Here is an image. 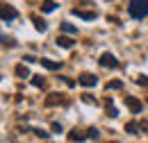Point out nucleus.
<instances>
[{"instance_id": "nucleus-17", "label": "nucleus", "mask_w": 148, "mask_h": 143, "mask_svg": "<svg viewBox=\"0 0 148 143\" xmlns=\"http://www.w3.org/2000/svg\"><path fill=\"white\" fill-rule=\"evenodd\" d=\"M98 136H100L98 129H89V134H87V139H98Z\"/></svg>"}, {"instance_id": "nucleus-16", "label": "nucleus", "mask_w": 148, "mask_h": 143, "mask_svg": "<svg viewBox=\"0 0 148 143\" xmlns=\"http://www.w3.org/2000/svg\"><path fill=\"white\" fill-rule=\"evenodd\" d=\"M34 134L41 136V139H50V134H48V132H43V129H34Z\"/></svg>"}, {"instance_id": "nucleus-1", "label": "nucleus", "mask_w": 148, "mask_h": 143, "mask_svg": "<svg viewBox=\"0 0 148 143\" xmlns=\"http://www.w3.org/2000/svg\"><path fill=\"white\" fill-rule=\"evenodd\" d=\"M128 12L132 18H146L148 16V0H130Z\"/></svg>"}, {"instance_id": "nucleus-14", "label": "nucleus", "mask_w": 148, "mask_h": 143, "mask_svg": "<svg viewBox=\"0 0 148 143\" xmlns=\"http://www.w3.org/2000/svg\"><path fill=\"white\" fill-rule=\"evenodd\" d=\"M16 75H18V77H27L30 73H27V68H25V66H18V68H16Z\"/></svg>"}, {"instance_id": "nucleus-4", "label": "nucleus", "mask_w": 148, "mask_h": 143, "mask_svg": "<svg viewBox=\"0 0 148 143\" xmlns=\"http://www.w3.org/2000/svg\"><path fill=\"white\" fill-rule=\"evenodd\" d=\"M77 82H80L82 86H96V84H98V77L91 75V73H82V75L77 77Z\"/></svg>"}, {"instance_id": "nucleus-2", "label": "nucleus", "mask_w": 148, "mask_h": 143, "mask_svg": "<svg viewBox=\"0 0 148 143\" xmlns=\"http://www.w3.org/2000/svg\"><path fill=\"white\" fill-rule=\"evenodd\" d=\"M0 18L2 20H14V18H18V12L12 5H0Z\"/></svg>"}, {"instance_id": "nucleus-6", "label": "nucleus", "mask_w": 148, "mask_h": 143, "mask_svg": "<svg viewBox=\"0 0 148 143\" xmlns=\"http://www.w3.org/2000/svg\"><path fill=\"white\" fill-rule=\"evenodd\" d=\"M73 14L80 16V18H84V20H93V18H96V12H80V9H73Z\"/></svg>"}, {"instance_id": "nucleus-12", "label": "nucleus", "mask_w": 148, "mask_h": 143, "mask_svg": "<svg viewBox=\"0 0 148 143\" xmlns=\"http://www.w3.org/2000/svg\"><path fill=\"white\" fill-rule=\"evenodd\" d=\"M32 84H34V86H41V89H43V86H46V80H43L41 75H34V77H32Z\"/></svg>"}, {"instance_id": "nucleus-3", "label": "nucleus", "mask_w": 148, "mask_h": 143, "mask_svg": "<svg viewBox=\"0 0 148 143\" xmlns=\"http://www.w3.org/2000/svg\"><path fill=\"white\" fill-rule=\"evenodd\" d=\"M100 64H103L105 68H119V59H116L112 52H103L100 54Z\"/></svg>"}, {"instance_id": "nucleus-13", "label": "nucleus", "mask_w": 148, "mask_h": 143, "mask_svg": "<svg viewBox=\"0 0 148 143\" xmlns=\"http://www.w3.org/2000/svg\"><path fill=\"white\" fill-rule=\"evenodd\" d=\"M69 139H71V141H75V139H77V141H82V139H87V136H82V134H80L77 129H73V132L69 134Z\"/></svg>"}, {"instance_id": "nucleus-15", "label": "nucleus", "mask_w": 148, "mask_h": 143, "mask_svg": "<svg viewBox=\"0 0 148 143\" xmlns=\"http://www.w3.org/2000/svg\"><path fill=\"white\" fill-rule=\"evenodd\" d=\"M125 132H130V134H137V125H134V123H128V125H125Z\"/></svg>"}, {"instance_id": "nucleus-18", "label": "nucleus", "mask_w": 148, "mask_h": 143, "mask_svg": "<svg viewBox=\"0 0 148 143\" xmlns=\"http://www.w3.org/2000/svg\"><path fill=\"white\" fill-rule=\"evenodd\" d=\"M121 86H123L121 82H110V89H121Z\"/></svg>"}, {"instance_id": "nucleus-9", "label": "nucleus", "mask_w": 148, "mask_h": 143, "mask_svg": "<svg viewBox=\"0 0 148 143\" xmlns=\"http://www.w3.org/2000/svg\"><path fill=\"white\" fill-rule=\"evenodd\" d=\"M57 46H62V48H71V46H73V39H69V36H57Z\"/></svg>"}, {"instance_id": "nucleus-10", "label": "nucleus", "mask_w": 148, "mask_h": 143, "mask_svg": "<svg viewBox=\"0 0 148 143\" xmlns=\"http://www.w3.org/2000/svg\"><path fill=\"white\" fill-rule=\"evenodd\" d=\"M62 32H66V34H77V27L71 25V23H62Z\"/></svg>"}, {"instance_id": "nucleus-19", "label": "nucleus", "mask_w": 148, "mask_h": 143, "mask_svg": "<svg viewBox=\"0 0 148 143\" xmlns=\"http://www.w3.org/2000/svg\"><path fill=\"white\" fill-rule=\"evenodd\" d=\"M139 82H141V84H144V86H148V77H144V75H141V77H139Z\"/></svg>"}, {"instance_id": "nucleus-8", "label": "nucleus", "mask_w": 148, "mask_h": 143, "mask_svg": "<svg viewBox=\"0 0 148 143\" xmlns=\"http://www.w3.org/2000/svg\"><path fill=\"white\" fill-rule=\"evenodd\" d=\"M55 0H43V2H41V9H43V12H46V14H50V12H55Z\"/></svg>"}, {"instance_id": "nucleus-7", "label": "nucleus", "mask_w": 148, "mask_h": 143, "mask_svg": "<svg viewBox=\"0 0 148 143\" xmlns=\"http://www.w3.org/2000/svg\"><path fill=\"white\" fill-rule=\"evenodd\" d=\"M128 107H130V111L139 114V111H141V102H139V100H134V98H128Z\"/></svg>"}, {"instance_id": "nucleus-11", "label": "nucleus", "mask_w": 148, "mask_h": 143, "mask_svg": "<svg viewBox=\"0 0 148 143\" xmlns=\"http://www.w3.org/2000/svg\"><path fill=\"white\" fill-rule=\"evenodd\" d=\"M32 20H34V27H37L39 32H46V20H41L37 16H32Z\"/></svg>"}, {"instance_id": "nucleus-5", "label": "nucleus", "mask_w": 148, "mask_h": 143, "mask_svg": "<svg viewBox=\"0 0 148 143\" xmlns=\"http://www.w3.org/2000/svg\"><path fill=\"white\" fill-rule=\"evenodd\" d=\"M39 64L46 66V68H50V71H59L62 68V61H53V59H39Z\"/></svg>"}]
</instances>
